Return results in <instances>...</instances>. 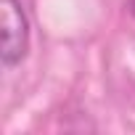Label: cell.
Masks as SVG:
<instances>
[{"label":"cell","instance_id":"2","mask_svg":"<svg viewBox=\"0 0 135 135\" xmlns=\"http://www.w3.org/2000/svg\"><path fill=\"white\" fill-rule=\"evenodd\" d=\"M130 11H132V13H135V0H130Z\"/></svg>","mask_w":135,"mask_h":135},{"label":"cell","instance_id":"1","mask_svg":"<svg viewBox=\"0 0 135 135\" xmlns=\"http://www.w3.org/2000/svg\"><path fill=\"white\" fill-rule=\"evenodd\" d=\"M0 24H3L0 58L6 69H13L29 50V19L24 13L21 0H0Z\"/></svg>","mask_w":135,"mask_h":135}]
</instances>
